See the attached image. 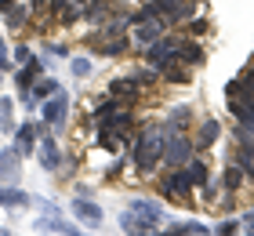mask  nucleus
<instances>
[{
	"label": "nucleus",
	"instance_id": "f257e3e1",
	"mask_svg": "<svg viewBox=\"0 0 254 236\" xmlns=\"http://www.w3.org/2000/svg\"><path fill=\"white\" fill-rule=\"evenodd\" d=\"M164 135H167V127H149V131L138 138V146L131 149V157H134V167L142 178H149V171L156 167V160L164 157Z\"/></svg>",
	"mask_w": 254,
	"mask_h": 236
},
{
	"label": "nucleus",
	"instance_id": "f03ea898",
	"mask_svg": "<svg viewBox=\"0 0 254 236\" xmlns=\"http://www.w3.org/2000/svg\"><path fill=\"white\" fill-rule=\"evenodd\" d=\"M192 149H196V142H192V138L175 135V138L167 142V149H164V160L171 163V167H182V163H189V160H192Z\"/></svg>",
	"mask_w": 254,
	"mask_h": 236
},
{
	"label": "nucleus",
	"instance_id": "7ed1b4c3",
	"mask_svg": "<svg viewBox=\"0 0 254 236\" xmlns=\"http://www.w3.org/2000/svg\"><path fill=\"white\" fill-rule=\"evenodd\" d=\"M160 189H164L167 196H178V200H189V189H192V178H189V171H175V174H167L164 182H160Z\"/></svg>",
	"mask_w": 254,
	"mask_h": 236
},
{
	"label": "nucleus",
	"instance_id": "20e7f679",
	"mask_svg": "<svg viewBox=\"0 0 254 236\" xmlns=\"http://www.w3.org/2000/svg\"><path fill=\"white\" fill-rule=\"evenodd\" d=\"M164 29H167V22L164 18H153V15H145V18H138V40H142V44H153V40H160V37H164Z\"/></svg>",
	"mask_w": 254,
	"mask_h": 236
},
{
	"label": "nucleus",
	"instance_id": "39448f33",
	"mask_svg": "<svg viewBox=\"0 0 254 236\" xmlns=\"http://www.w3.org/2000/svg\"><path fill=\"white\" fill-rule=\"evenodd\" d=\"M65 109H69V98H65V94H55V98L44 105V124L59 127V124L65 120Z\"/></svg>",
	"mask_w": 254,
	"mask_h": 236
},
{
	"label": "nucleus",
	"instance_id": "423d86ee",
	"mask_svg": "<svg viewBox=\"0 0 254 236\" xmlns=\"http://www.w3.org/2000/svg\"><path fill=\"white\" fill-rule=\"evenodd\" d=\"M120 226H124L127 236H153V222L138 218V215H131V211H124V215H120Z\"/></svg>",
	"mask_w": 254,
	"mask_h": 236
},
{
	"label": "nucleus",
	"instance_id": "0eeeda50",
	"mask_svg": "<svg viewBox=\"0 0 254 236\" xmlns=\"http://www.w3.org/2000/svg\"><path fill=\"white\" fill-rule=\"evenodd\" d=\"M69 207H73V215H80L87 226H98V222H102V207L91 204V200H73Z\"/></svg>",
	"mask_w": 254,
	"mask_h": 236
},
{
	"label": "nucleus",
	"instance_id": "6e6552de",
	"mask_svg": "<svg viewBox=\"0 0 254 236\" xmlns=\"http://www.w3.org/2000/svg\"><path fill=\"white\" fill-rule=\"evenodd\" d=\"M40 163L48 171H59V163H62V157H59V146L48 138V142H40Z\"/></svg>",
	"mask_w": 254,
	"mask_h": 236
},
{
	"label": "nucleus",
	"instance_id": "1a4fd4ad",
	"mask_svg": "<svg viewBox=\"0 0 254 236\" xmlns=\"http://www.w3.org/2000/svg\"><path fill=\"white\" fill-rule=\"evenodd\" d=\"M127 211H131V215H138V218H145V222H153V226L160 222V207H156V204H149V200H134V204L127 207Z\"/></svg>",
	"mask_w": 254,
	"mask_h": 236
},
{
	"label": "nucleus",
	"instance_id": "9d476101",
	"mask_svg": "<svg viewBox=\"0 0 254 236\" xmlns=\"http://www.w3.org/2000/svg\"><path fill=\"white\" fill-rule=\"evenodd\" d=\"M222 135V127H218V120H203V127H200V135H196V149H207L211 142Z\"/></svg>",
	"mask_w": 254,
	"mask_h": 236
},
{
	"label": "nucleus",
	"instance_id": "9b49d317",
	"mask_svg": "<svg viewBox=\"0 0 254 236\" xmlns=\"http://www.w3.org/2000/svg\"><path fill=\"white\" fill-rule=\"evenodd\" d=\"M109 94H113V98H134V94H138V84H134V77H127V80H113Z\"/></svg>",
	"mask_w": 254,
	"mask_h": 236
},
{
	"label": "nucleus",
	"instance_id": "f8f14e48",
	"mask_svg": "<svg viewBox=\"0 0 254 236\" xmlns=\"http://www.w3.org/2000/svg\"><path fill=\"white\" fill-rule=\"evenodd\" d=\"M0 204L4 207H22L26 204V193H22V189H0Z\"/></svg>",
	"mask_w": 254,
	"mask_h": 236
},
{
	"label": "nucleus",
	"instance_id": "ddd939ff",
	"mask_svg": "<svg viewBox=\"0 0 254 236\" xmlns=\"http://www.w3.org/2000/svg\"><path fill=\"white\" fill-rule=\"evenodd\" d=\"M189 178H192V185H207V163L203 160H189Z\"/></svg>",
	"mask_w": 254,
	"mask_h": 236
},
{
	"label": "nucleus",
	"instance_id": "4468645a",
	"mask_svg": "<svg viewBox=\"0 0 254 236\" xmlns=\"http://www.w3.org/2000/svg\"><path fill=\"white\" fill-rule=\"evenodd\" d=\"M0 178H11V182L18 178V160L11 157V153H7V157H0Z\"/></svg>",
	"mask_w": 254,
	"mask_h": 236
},
{
	"label": "nucleus",
	"instance_id": "2eb2a0df",
	"mask_svg": "<svg viewBox=\"0 0 254 236\" xmlns=\"http://www.w3.org/2000/svg\"><path fill=\"white\" fill-rule=\"evenodd\" d=\"M33 138H37V131L26 124V127L18 131V153H29V149H33Z\"/></svg>",
	"mask_w": 254,
	"mask_h": 236
},
{
	"label": "nucleus",
	"instance_id": "dca6fc26",
	"mask_svg": "<svg viewBox=\"0 0 254 236\" xmlns=\"http://www.w3.org/2000/svg\"><path fill=\"white\" fill-rule=\"evenodd\" d=\"M55 91H59V84H55V80H37V87H33V94H37V98H51Z\"/></svg>",
	"mask_w": 254,
	"mask_h": 236
},
{
	"label": "nucleus",
	"instance_id": "f3484780",
	"mask_svg": "<svg viewBox=\"0 0 254 236\" xmlns=\"http://www.w3.org/2000/svg\"><path fill=\"white\" fill-rule=\"evenodd\" d=\"M240 182H244V171H240V167H229V171H225V189H229V193H236Z\"/></svg>",
	"mask_w": 254,
	"mask_h": 236
},
{
	"label": "nucleus",
	"instance_id": "a211bd4d",
	"mask_svg": "<svg viewBox=\"0 0 254 236\" xmlns=\"http://www.w3.org/2000/svg\"><path fill=\"white\" fill-rule=\"evenodd\" d=\"M37 73H40V62H29V66L18 73V84H22V87H26V84H33V80H37Z\"/></svg>",
	"mask_w": 254,
	"mask_h": 236
},
{
	"label": "nucleus",
	"instance_id": "6ab92c4d",
	"mask_svg": "<svg viewBox=\"0 0 254 236\" xmlns=\"http://www.w3.org/2000/svg\"><path fill=\"white\" fill-rule=\"evenodd\" d=\"M98 51H102V55H124V51H127V40H113V44H102Z\"/></svg>",
	"mask_w": 254,
	"mask_h": 236
},
{
	"label": "nucleus",
	"instance_id": "aec40b11",
	"mask_svg": "<svg viewBox=\"0 0 254 236\" xmlns=\"http://www.w3.org/2000/svg\"><path fill=\"white\" fill-rule=\"evenodd\" d=\"M236 229H240V222H222L214 233H218V236H236Z\"/></svg>",
	"mask_w": 254,
	"mask_h": 236
},
{
	"label": "nucleus",
	"instance_id": "412c9836",
	"mask_svg": "<svg viewBox=\"0 0 254 236\" xmlns=\"http://www.w3.org/2000/svg\"><path fill=\"white\" fill-rule=\"evenodd\" d=\"M203 33H207V22H203V18L189 22V37H203Z\"/></svg>",
	"mask_w": 254,
	"mask_h": 236
},
{
	"label": "nucleus",
	"instance_id": "4be33fe9",
	"mask_svg": "<svg viewBox=\"0 0 254 236\" xmlns=\"http://www.w3.org/2000/svg\"><path fill=\"white\" fill-rule=\"evenodd\" d=\"M73 73H76V77H87V73H91V62H87V58H76V62H73Z\"/></svg>",
	"mask_w": 254,
	"mask_h": 236
},
{
	"label": "nucleus",
	"instance_id": "5701e85b",
	"mask_svg": "<svg viewBox=\"0 0 254 236\" xmlns=\"http://www.w3.org/2000/svg\"><path fill=\"white\" fill-rule=\"evenodd\" d=\"M22 18H26L22 11H7V26H22Z\"/></svg>",
	"mask_w": 254,
	"mask_h": 236
},
{
	"label": "nucleus",
	"instance_id": "b1692460",
	"mask_svg": "<svg viewBox=\"0 0 254 236\" xmlns=\"http://www.w3.org/2000/svg\"><path fill=\"white\" fill-rule=\"evenodd\" d=\"M153 236H186V229L175 226V229H167V233H153Z\"/></svg>",
	"mask_w": 254,
	"mask_h": 236
},
{
	"label": "nucleus",
	"instance_id": "393cba45",
	"mask_svg": "<svg viewBox=\"0 0 254 236\" xmlns=\"http://www.w3.org/2000/svg\"><path fill=\"white\" fill-rule=\"evenodd\" d=\"M15 62H29V47H18V51H15Z\"/></svg>",
	"mask_w": 254,
	"mask_h": 236
},
{
	"label": "nucleus",
	"instance_id": "a878e982",
	"mask_svg": "<svg viewBox=\"0 0 254 236\" xmlns=\"http://www.w3.org/2000/svg\"><path fill=\"white\" fill-rule=\"evenodd\" d=\"M186 233H189V236H211V233H207V229H203V226H189V229H186Z\"/></svg>",
	"mask_w": 254,
	"mask_h": 236
},
{
	"label": "nucleus",
	"instance_id": "bb28decb",
	"mask_svg": "<svg viewBox=\"0 0 254 236\" xmlns=\"http://www.w3.org/2000/svg\"><path fill=\"white\" fill-rule=\"evenodd\" d=\"M0 66H7V51H4V40H0Z\"/></svg>",
	"mask_w": 254,
	"mask_h": 236
}]
</instances>
